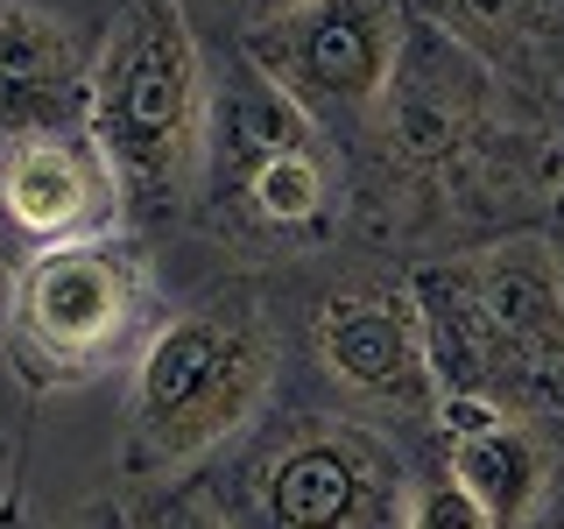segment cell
Wrapping results in <instances>:
<instances>
[{"mask_svg": "<svg viewBox=\"0 0 564 529\" xmlns=\"http://www.w3.org/2000/svg\"><path fill=\"white\" fill-rule=\"evenodd\" d=\"M70 529H128V516H120V501H113V487L106 494H93V501L70 516Z\"/></svg>", "mask_w": 564, "mask_h": 529, "instance_id": "18", "label": "cell"}, {"mask_svg": "<svg viewBox=\"0 0 564 529\" xmlns=\"http://www.w3.org/2000/svg\"><path fill=\"white\" fill-rule=\"evenodd\" d=\"M557 226H564V191H557Z\"/></svg>", "mask_w": 564, "mask_h": 529, "instance_id": "21", "label": "cell"}, {"mask_svg": "<svg viewBox=\"0 0 564 529\" xmlns=\"http://www.w3.org/2000/svg\"><path fill=\"white\" fill-rule=\"evenodd\" d=\"M410 29H416L410 0H311V8L269 22L261 35H247L240 50L282 99H296L339 141L352 163L388 114Z\"/></svg>", "mask_w": 564, "mask_h": 529, "instance_id": "9", "label": "cell"}, {"mask_svg": "<svg viewBox=\"0 0 564 529\" xmlns=\"http://www.w3.org/2000/svg\"><path fill=\"white\" fill-rule=\"evenodd\" d=\"M14 481H22V438H14V431H0V494H8Z\"/></svg>", "mask_w": 564, "mask_h": 529, "instance_id": "19", "label": "cell"}, {"mask_svg": "<svg viewBox=\"0 0 564 529\" xmlns=\"http://www.w3.org/2000/svg\"><path fill=\"white\" fill-rule=\"evenodd\" d=\"M437 452H445V466L473 487V501L501 529H522L551 501V487L564 481V423L501 417L487 402L445 396V410H437Z\"/></svg>", "mask_w": 564, "mask_h": 529, "instance_id": "12", "label": "cell"}, {"mask_svg": "<svg viewBox=\"0 0 564 529\" xmlns=\"http://www.w3.org/2000/svg\"><path fill=\"white\" fill-rule=\"evenodd\" d=\"M8 261H14V255H8V247H0V282H8Z\"/></svg>", "mask_w": 564, "mask_h": 529, "instance_id": "20", "label": "cell"}, {"mask_svg": "<svg viewBox=\"0 0 564 529\" xmlns=\"http://www.w3.org/2000/svg\"><path fill=\"white\" fill-rule=\"evenodd\" d=\"M184 8H191V22H198L205 43H247V35H261L269 22L311 8V0H184Z\"/></svg>", "mask_w": 564, "mask_h": 529, "instance_id": "16", "label": "cell"}, {"mask_svg": "<svg viewBox=\"0 0 564 529\" xmlns=\"http://www.w3.org/2000/svg\"><path fill=\"white\" fill-rule=\"evenodd\" d=\"M120 226H128V198L93 128H50L0 149V247L8 255L99 240Z\"/></svg>", "mask_w": 564, "mask_h": 529, "instance_id": "10", "label": "cell"}, {"mask_svg": "<svg viewBox=\"0 0 564 529\" xmlns=\"http://www.w3.org/2000/svg\"><path fill=\"white\" fill-rule=\"evenodd\" d=\"M170 311L163 247L134 226L99 240H64L8 261L0 282V360L22 396H78L128 375Z\"/></svg>", "mask_w": 564, "mask_h": 529, "instance_id": "7", "label": "cell"}, {"mask_svg": "<svg viewBox=\"0 0 564 529\" xmlns=\"http://www.w3.org/2000/svg\"><path fill=\"white\" fill-rule=\"evenodd\" d=\"M431 367L452 402L564 423V240L508 234L445 261H416Z\"/></svg>", "mask_w": 564, "mask_h": 529, "instance_id": "6", "label": "cell"}, {"mask_svg": "<svg viewBox=\"0 0 564 529\" xmlns=\"http://www.w3.org/2000/svg\"><path fill=\"white\" fill-rule=\"evenodd\" d=\"M410 8L564 134V0H410Z\"/></svg>", "mask_w": 564, "mask_h": 529, "instance_id": "13", "label": "cell"}, {"mask_svg": "<svg viewBox=\"0 0 564 529\" xmlns=\"http://www.w3.org/2000/svg\"><path fill=\"white\" fill-rule=\"evenodd\" d=\"M0 529H70V522H50V516H35V501H29V487L14 481L8 494H0Z\"/></svg>", "mask_w": 564, "mask_h": 529, "instance_id": "17", "label": "cell"}, {"mask_svg": "<svg viewBox=\"0 0 564 529\" xmlns=\"http://www.w3.org/2000/svg\"><path fill=\"white\" fill-rule=\"evenodd\" d=\"M282 339H290V388L311 402L395 431L410 445L437 438L445 388L431 367V332L416 304V269L381 247H332L296 269L269 276Z\"/></svg>", "mask_w": 564, "mask_h": 529, "instance_id": "4", "label": "cell"}, {"mask_svg": "<svg viewBox=\"0 0 564 529\" xmlns=\"http://www.w3.org/2000/svg\"><path fill=\"white\" fill-rule=\"evenodd\" d=\"M290 388L269 276L205 269L120 375V481H198Z\"/></svg>", "mask_w": 564, "mask_h": 529, "instance_id": "2", "label": "cell"}, {"mask_svg": "<svg viewBox=\"0 0 564 529\" xmlns=\"http://www.w3.org/2000/svg\"><path fill=\"white\" fill-rule=\"evenodd\" d=\"M212 163L184 247L212 269L282 276L352 240V163L240 43H212Z\"/></svg>", "mask_w": 564, "mask_h": 529, "instance_id": "3", "label": "cell"}, {"mask_svg": "<svg viewBox=\"0 0 564 529\" xmlns=\"http://www.w3.org/2000/svg\"><path fill=\"white\" fill-rule=\"evenodd\" d=\"M106 0H0V149L50 128H93Z\"/></svg>", "mask_w": 564, "mask_h": 529, "instance_id": "11", "label": "cell"}, {"mask_svg": "<svg viewBox=\"0 0 564 529\" xmlns=\"http://www.w3.org/2000/svg\"><path fill=\"white\" fill-rule=\"evenodd\" d=\"M557 240H564V226H557Z\"/></svg>", "mask_w": 564, "mask_h": 529, "instance_id": "22", "label": "cell"}, {"mask_svg": "<svg viewBox=\"0 0 564 529\" xmlns=\"http://www.w3.org/2000/svg\"><path fill=\"white\" fill-rule=\"evenodd\" d=\"M212 43L184 0H106L93 64V141L120 176L128 226L184 240L212 163Z\"/></svg>", "mask_w": 564, "mask_h": 529, "instance_id": "5", "label": "cell"}, {"mask_svg": "<svg viewBox=\"0 0 564 529\" xmlns=\"http://www.w3.org/2000/svg\"><path fill=\"white\" fill-rule=\"evenodd\" d=\"M410 438L282 388V402L234 452L198 473V487L240 529H410Z\"/></svg>", "mask_w": 564, "mask_h": 529, "instance_id": "8", "label": "cell"}, {"mask_svg": "<svg viewBox=\"0 0 564 529\" xmlns=\"http://www.w3.org/2000/svg\"><path fill=\"white\" fill-rule=\"evenodd\" d=\"M128 529H240L198 481H113Z\"/></svg>", "mask_w": 564, "mask_h": 529, "instance_id": "14", "label": "cell"}, {"mask_svg": "<svg viewBox=\"0 0 564 529\" xmlns=\"http://www.w3.org/2000/svg\"><path fill=\"white\" fill-rule=\"evenodd\" d=\"M410 529H501L480 501H473V487L445 466L437 438L416 452V481H410Z\"/></svg>", "mask_w": 564, "mask_h": 529, "instance_id": "15", "label": "cell"}, {"mask_svg": "<svg viewBox=\"0 0 564 529\" xmlns=\"http://www.w3.org/2000/svg\"><path fill=\"white\" fill-rule=\"evenodd\" d=\"M557 191L564 134L416 22L381 128L352 155V240L416 269L557 226Z\"/></svg>", "mask_w": 564, "mask_h": 529, "instance_id": "1", "label": "cell"}]
</instances>
